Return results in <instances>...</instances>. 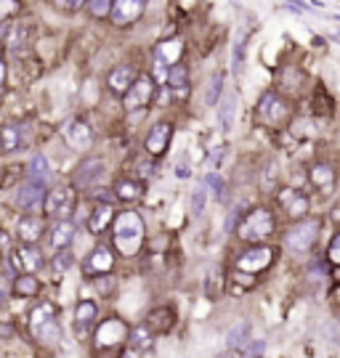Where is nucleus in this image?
I'll use <instances>...</instances> for the list:
<instances>
[{
  "label": "nucleus",
  "mask_w": 340,
  "mask_h": 358,
  "mask_svg": "<svg viewBox=\"0 0 340 358\" xmlns=\"http://www.w3.org/2000/svg\"><path fill=\"white\" fill-rule=\"evenodd\" d=\"M43 265V252L35 244H21L16 252H11L8 258V274H35Z\"/></svg>",
  "instance_id": "obj_4"
},
{
  "label": "nucleus",
  "mask_w": 340,
  "mask_h": 358,
  "mask_svg": "<svg viewBox=\"0 0 340 358\" xmlns=\"http://www.w3.org/2000/svg\"><path fill=\"white\" fill-rule=\"evenodd\" d=\"M32 335L41 339V342H56L59 339V324H56V318H51V321L41 324L38 329H32Z\"/></svg>",
  "instance_id": "obj_36"
},
{
  "label": "nucleus",
  "mask_w": 340,
  "mask_h": 358,
  "mask_svg": "<svg viewBox=\"0 0 340 358\" xmlns=\"http://www.w3.org/2000/svg\"><path fill=\"white\" fill-rule=\"evenodd\" d=\"M223 82H226V75L223 72H216V77L207 82V91H205V106H218L220 93H223Z\"/></svg>",
  "instance_id": "obj_29"
},
{
  "label": "nucleus",
  "mask_w": 340,
  "mask_h": 358,
  "mask_svg": "<svg viewBox=\"0 0 340 358\" xmlns=\"http://www.w3.org/2000/svg\"><path fill=\"white\" fill-rule=\"evenodd\" d=\"M85 8H88V14L93 19H106L112 14V0H88Z\"/></svg>",
  "instance_id": "obj_37"
},
{
  "label": "nucleus",
  "mask_w": 340,
  "mask_h": 358,
  "mask_svg": "<svg viewBox=\"0 0 340 358\" xmlns=\"http://www.w3.org/2000/svg\"><path fill=\"white\" fill-rule=\"evenodd\" d=\"M101 176H104V162L101 159H85L80 167L75 170V186L91 189L96 180H101Z\"/></svg>",
  "instance_id": "obj_17"
},
{
  "label": "nucleus",
  "mask_w": 340,
  "mask_h": 358,
  "mask_svg": "<svg viewBox=\"0 0 340 358\" xmlns=\"http://www.w3.org/2000/svg\"><path fill=\"white\" fill-rule=\"evenodd\" d=\"M327 255H330V263L340 265V234L332 239V241H330V250H327Z\"/></svg>",
  "instance_id": "obj_42"
},
{
  "label": "nucleus",
  "mask_w": 340,
  "mask_h": 358,
  "mask_svg": "<svg viewBox=\"0 0 340 358\" xmlns=\"http://www.w3.org/2000/svg\"><path fill=\"white\" fill-rule=\"evenodd\" d=\"M112 265H115V255H112V250L109 247H96L88 260H85V274H106V271H112Z\"/></svg>",
  "instance_id": "obj_18"
},
{
  "label": "nucleus",
  "mask_w": 340,
  "mask_h": 358,
  "mask_svg": "<svg viewBox=\"0 0 340 358\" xmlns=\"http://www.w3.org/2000/svg\"><path fill=\"white\" fill-rule=\"evenodd\" d=\"M181 53H183V40H165L155 51V61H160L165 67H173V64L181 61Z\"/></svg>",
  "instance_id": "obj_22"
},
{
  "label": "nucleus",
  "mask_w": 340,
  "mask_h": 358,
  "mask_svg": "<svg viewBox=\"0 0 340 358\" xmlns=\"http://www.w3.org/2000/svg\"><path fill=\"white\" fill-rule=\"evenodd\" d=\"M152 99H155V77L141 75V77H136V82L131 85V91L125 93V109H128V112L144 109V106H149Z\"/></svg>",
  "instance_id": "obj_7"
},
{
  "label": "nucleus",
  "mask_w": 340,
  "mask_h": 358,
  "mask_svg": "<svg viewBox=\"0 0 340 358\" xmlns=\"http://www.w3.org/2000/svg\"><path fill=\"white\" fill-rule=\"evenodd\" d=\"M115 244L125 258L136 255L144 244V220L139 218V213L128 210V213H120L117 220H115Z\"/></svg>",
  "instance_id": "obj_1"
},
{
  "label": "nucleus",
  "mask_w": 340,
  "mask_h": 358,
  "mask_svg": "<svg viewBox=\"0 0 340 358\" xmlns=\"http://www.w3.org/2000/svg\"><path fill=\"white\" fill-rule=\"evenodd\" d=\"M30 40H32V24L21 19L11 21V27H8V32H5V45H8L11 51H21V48L30 45Z\"/></svg>",
  "instance_id": "obj_16"
},
{
  "label": "nucleus",
  "mask_w": 340,
  "mask_h": 358,
  "mask_svg": "<svg viewBox=\"0 0 340 358\" xmlns=\"http://www.w3.org/2000/svg\"><path fill=\"white\" fill-rule=\"evenodd\" d=\"M133 82H136V69H133L131 64H120V67H115V69L109 72V80H106L109 91L117 93V96H125V93L131 91Z\"/></svg>",
  "instance_id": "obj_15"
},
{
  "label": "nucleus",
  "mask_w": 340,
  "mask_h": 358,
  "mask_svg": "<svg viewBox=\"0 0 340 358\" xmlns=\"http://www.w3.org/2000/svg\"><path fill=\"white\" fill-rule=\"evenodd\" d=\"M11 252V234L0 231V255H8Z\"/></svg>",
  "instance_id": "obj_44"
},
{
  "label": "nucleus",
  "mask_w": 340,
  "mask_h": 358,
  "mask_svg": "<svg viewBox=\"0 0 340 358\" xmlns=\"http://www.w3.org/2000/svg\"><path fill=\"white\" fill-rule=\"evenodd\" d=\"M218 104H220L218 106L220 128H223V133H229L234 128V119H237V93H226Z\"/></svg>",
  "instance_id": "obj_24"
},
{
  "label": "nucleus",
  "mask_w": 340,
  "mask_h": 358,
  "mask_svg": "<svg viewBox=\"0 0 340 358\" xmlns=\"http://www.w3.org/2000/svg\"><path fill=\"white\" fill-rule=\"evenodd\" d=\"M30 180H38V183H48L51 180V165L43 154H35L30 162Z\"/></svg>",
  "instance_id": "obj_28"
},
{
  "label": "nucleus",
  "mask_w": 340,
  "mask_h": 358,
  "mask_svg": "<svg viewBox=\"0 0 340 358\" xmlns=\"http://www.w3.org/2000/svg\"><path fill=\"white\" fill-rule=\"evenodd\" d=\"M45 183H38V180H27L21 183L19 191H16V204H19L24 213L35 215L45 207Z\"/></svg>",
  "instance_id": "obj_6"
},
{
  "label": "nucleus",
  "mask_w": 340,
  "mask_h": 358,
  "mask_svg": "<svg viewBox=\"0 0 340 358\" xmlns=\"http://www.w3.org/2000/svg\"><path fill=\"white\" fill-rule=\"evenodd\" d=\"M128 342H131L133 350H144V348H149V342H152V329H149V324H139V326H133L131 335H128Z\"/></svg>",
  "instance_id": "obj_31"
},
{
  "label": "nucleus",
  "mask_w": 340,
  "mask_h": 358,
  "mask_svg": "<svg viewBox=\"0 0 340 358\" xmlns=\"http://www.w3.org/2000/svg\"><path fill=\"white\" fill-rule=\"evenodd\" d=\"M258 117L266 125H280V122L287 119V104H284L280 93H274V91L263 93V99L258 104Z\"/></svg>",
  "instance_id": "obj_9"
},
{
  "label": "nucleus",
  "mask_w": 340,
  "mask_h": 358,
  "mask_svg": "<svg viewBox=\"0 0 340 358\" xmlns=\"http://www.w3.org/2000/svg\"><path fill=\"white\" fill-rule=\"evenodd\" d=\"M122 339H128V326L122 324L120 318H106L96 332V342L99 348H109V345H117Z\"/></svg>",
  "instance_id": "obj_13"
},
{
  "label": "nucleus",
  "mask_w": 340,
  "mask_h": 358,
  "mask_svg": "<svg viewBox=\"0 0 340 358\" xmlns=\"http://www.w3.org/2000/svg\"><path fill=\"white\" fill-rule=\"evenodd\" d=\"M280 202H282V207H284V213H287L290 218H303V215L308 213V199L303 197V194H298V191H293V189L282 191Z\"/></svg>",
  "instance_id": "obj_21"
},
{
  "label": "nucleus",
  "mask_w": 340,
  "mask_h": 358,
  "mask_svg": "<svg viewBox=\"0 0 340 358\" xmlns=\"http://www.w3.org/2000/svg\"><path fill=\"white\" fill-rule=\"evenodd\" d=\"M250 342V324H240L237 329H231L229 332V337H226V345L231 348V350H237V348H245Z\"/></svg>",
  "instance_id": "obj_35"
},
{
  "label": "nucleus",
  "mask_w": 340,
  "mask_h": 358,
  "mask_svg": "<svg viewBox=\"0 0 340 358\" xmlns=\"http://www.w3.org/2000/svg\"><path fill=\"white\" fill-rule=\"evenodd\" d=\"M176 176H179V178H186V176H189V167H186V165H179V170H176Z\"/></svg>",
  "instance_id": "obj_45"
},
{
  "label": "nucleus",
  "mask_w": 340,
  "mask_h": 358,
  "mask_svg": "<svg viewBox=\"0 0 340 358\" xmlns=\"http://www.w3.org/2000/svg\"><path fill=\"white\" fill-rule=\"evenodd\" d=\"M205 204H207V183H200V186L192 191V215H202V213H205Z\"/></svg>",
  "instance_id": "obj_38"
},
{
  "label": "nucleus",
  "mask_w": 340,
  "mask_h": 358,
  "mask_svg": "<svg viewBox=\"0 0 340 358\" xmlns=\"http://www.w3.org/2000/svg\"><path fill=\"white\" fill-rule=\"evenodd\" d=\"M5 82V61H3V56H0V85Z\"/></svg>",
  "instance_id": "obj_46"
},
{
  "label": "nucleus",
  "mask_w": 340,
  "mask_h": 358,
  "mask_svg": "<svg viewBox=\"0 0 340 358\" xmlns=\"http://www.w3.org/2000/svg\"><path fill=\"white\" fill-rule=\"evenodd\" d=\"M72 260L75 258H72V252H69V250H61L59 255L54 258V271H56V274H64V271L72 265Z\"/></svg>",
  "instance_id": "obj_41"
},
{
  "label": "nucleus",
  "mask_w": 340,
  "mask_h": 358,
  "mask_svg": "<svg viewBox=\"0 0 340 358\" xmlns=\"http://www.w3.org/2000/svg\"><path fill=\"white\" fill-rule=\"evenodd\" d=\"M64 141H67L72 149L85 152V149H91V143H93V130H91V125H88L85 119H69V122L64 125Z\"/></svg>",
  "instance_id": "obj_10"
},
{
  "label": "nucleus",
  "mask_w": 340,
  "mask_h": 358,
  "mask_svg": "<svg viewBox=\"0 0 340 358\" xmlns=\"http://www.w3.org/2000/svg\"><path fill=\"white\" fill-rule=\"evenodd\" d=\"M237 234H240V239H245V241H263V239H269L274 234V218H271V213L263 210V207L250 210V213L242 218Z\"/></svg>",
  "instance_id": "obj_2"
},
{
  "label": "nucleus",
  "mask_w": 340,
  "mask_h": 358,
  "mask_svg": "<svg viewBox=\"0 0 340 358\" xmlns=\"http://www.w3.org/2000/svg\"><path fill=\"white\" fill-rule=\"evenodd\" d=\"M168 88H170V93L176 96V99H183L186 96V91H189V69L183 67V64H173L170 69H168Z\"/></svg>",
  "instance_id": "obj_19"
},
{
  "label": "nucleus",
  "mask_w": 340,
  "mask_h": 358,
  "mask_svg": "<svg viewBox=\"0 0 340 358\" xmlns=\"http://www.w3.org/2000/svg\"><path fill=\"white\" fill-rule=\"evenodd\" d=\"M72 241H75V226L67 218L56 220L54 228H51V247L54 250H67Z\"/></svg>",
  "instance_id": "obj_23"
},
{
  "label": "nucleus",
  "mask_w": 340,
  "mask_h": 358,
  "mask_svg": "<svg viewBox=\"0 0 340 358\" xmlns=\"http://www.w3.org/2000/svg\"><path fill=\"white\" fill-rule=\"evenodd\" d=\"M247 38H250V32H242L240 38L234 40V48H231V67H234V72L240 75L242 69H245V51H247Z\"/></svg>",
  "instance_id": "obj_33"
},
{
  "label": "nucleus",
  "mask_w": 340,
  "mask_h": 358,
  "mask_svg": "<svg viewBox=\"0 0 340 358\" xmlns=\"http://www.w3.org/2000/svg\"><path fill=\"white\" fill-rule=\"evenodd\" d=\"M311 183H314L319 191L330 194L332 186H335V170H332L330 165H314V167H311Z\"/></svg>",
  "instance_id": "obj_26"
},
{
  "label": "nucleus",
  "mask_w": 340,
  "mask_h": 358,
  "mask_svg": "<svg viewBox=\"0 0 340 358\" xmlns=\"http://www.w3.org/2000/svg\"><path fill=\"white\" fill-rule=\"evenodd\" d=\"M30 143V136L21 125H3L0 128V152L11 154V152H21Z\"/></svg>",
  "instance_id": "obj_12"
},
{
  "label": "nucleus",
  "mask_w": 340,
  "mask_h": 358,
  "mask_svg": "<svg viewBox=\"0 0 340 358\" xmlns=\"http://www.w3.org/2000/svg\"><path fill=\"white\" fill-rule=\"evenodd\" d=\"M72 210H75V191H72L69 186H56V189H51V191L45 194V213H48L51 218H56V220L69 218Z\"/></svg>",
  "instance_id": "obj_5"
},
{
  "label": "nucleus",
  "mask_w": 340,
  "mask_h": 358,
  "mask_svg": "<svg viewBox=\"0 0 340 358\" xmlns=\"http://www.w3.org/2000/svg\"><path fill=\"white\" fill-rule=\"evenodd\" d=\"M146 0H112V14L109 19L117 27H131L144 16Z\"/></svg>",
  "instance_id": "obj_8"
},
{
  "label": "nucleus",
  "mask_w": 340,
  "mask_h": 358,
  "mask_svg": "<svg viewBox=\"0 0 340 358\" xmlns=\"http://www.w3.org/2000/svg\"><path fill=\"white\" fill-rule=\"evenodd\" d=\"M115 197L122 199V202H136L141 197V183H136V180H120L117 189H115Z\"/></svg>",
  "instance_id": "obj_34"
},
{
  "label": "nucleus",
  "mask_w": 340,
  "mask_h": 358,
  "mask_svg": "<svg viewBox=\"0 0 340 358\" xmlns=\"http://www.w3.org/2000/svg\"><path fill=\"white\" fill-rule=\"evenodd\" d=\"M170 139H173V125H170V122H157V125L149 130V136H146V152H149L152 157H160V154H165Z\"/></svg>",
  "instance_id": "obj_14"
},
{
  "label": "nucleus",
  "mask_w": 340,
  "mask_h": 358,
  "mask_svg": "<svg viewBox=\"0 0 340 358\" xmlns=\"http://www.w3.org/2000/svg\"><path fill=\"white\" fill-rule=\"evenodd\" d=\"M85 3L88 0H59V8H64V11H80Z\"/></svg>",
  "instance_id": "obj_43"
},
{
  "label": "nucleus",
  "mask_w": 340,
  "mask_h": 358,
  "mask_svg": "<svg viewBox=\"0 0 340 358\" xmlns=\"http://www.w3.org/2000/svg\"><path fill=\"white\" fill-rule=\"evenodd\" d=\"M75 321H78V329H88L96 321V302L82 300L78 305V311H75Z\"/></svg>",
  "instance_id": "obj_32"
},
{
  "label": "nucleus",
  "mask_w": 340,
  "mask_h": 358,
  "mask_svg": "<svg viewBox=\"0 0 340 358\" xmlns=\"http://www.w3.org/2000/svg\"><path fill=\"white\" fill-rule=\"evenodd\" d=\"M112 220H115L112 204H96L93 213H91V218H88V228H91V234H101Z\"/></svg>",
  "instance_id": "obj_25"
},
{
  "label": "nucleus",
  "mask_w": 340,
  "mask_h": 358,
  "mask_svg": "<svg viewBox=\"0 0 340 358\" xmlns=\"http://www.w3.org/2000/svg\"><path fill=\"white\" fill-rule=\"evenodd\" d=\"M43 231H45V226H43V220L38 215H24L19 220V226H16V237L24 244H35L43 237Z\"/></svg>",
  "instance_id": "obj_20"
},
{
  "label": "nucleus",
  "mask_w": 340,
  "mask_h": 358,
  "mask_svg": "<svg viewBox=\"0 0 340 358\" xmlns=\"http://www.w3.org/2000/svg\"><path fill=\"white\" fill-rule=\"evenodd\" d=\"M319 228H321L319 220H300V223H295V226L287 231V237H284L287 250L295 252V255L308 252V250L314 247L317 237H319Z\"/></svg>",
  "instance_id": "obj_3"
},
{
  "label": "nucleus",
  "mask_w": 340,
  "mask_h": 358,
  "mask_svg": "<svg viewBox=\"0 0 340 358\" xmlns=\"http://www.w3.org/2000/svg\"><path fill=\"white\" fill-rule=\"evenodd\" d=\"M205 183H207V189H210V191H213V197H216V199H220V197H223V191H226V183H223V178H220L218 173H210V176H207V180H205Z\"/></svg>",
  "instance_id": "obj_40"
},
{
  "label": "nucleus",
  "mask_w": 340,
  "mask_h": 358,
  "mask_svg": "<svg viewBox=\"0 0 340 358\" xmlns=\"http://www.w3.org/2000/svg\"><path fill=\"white\" fill-rule=\"evenodd\" d=\"M21 11V0H0V21L14 19Z\"/></svg>",
  "instance_id": "obj_39"
},
{
  "label": "nucleus",
  "mask_w": 340,
  "mask_h": 358,
  "mask_svg": "<svg viewBox=\"0 0 340 358\" xmlns=\"http://www.w3.org/2000/svg\"><path fill=\"white\" fill-rule=\"evenodd\" d=\"M271 260H274V250L271 247H253V250H247V252L240 255L237 268L247 271V274H258V271L271 265Z\"/></svg>",
  "instance_id": "obj_11"
},
{
  "label": "nucleus",
  "mask_w": 340,
  "mask_h": 358,
  "mask_svg": "<svg viewBox=\"0 0 340 358\" xmlns=\"http://www.w3.org/2000/svg\"><path fill=\"white\" fill-rule=\"evenodd\" d=\"M14 292H16L19 298H35V295L41 292V281L32 276V274H21V276H16V281H14Z\"/></svg>",
  "instance_id": "obj_27"
},
{
  "label": "nucleus",
  "mask_w": 340,
  "mask_h": 358,
  "mask_svg": "<svg viewBox=\"0 0 340 358\" xmlns=\"http://www.w3.org/2000/svg\"><path fill=\"white\" fill-rule=\"evenodd\" d=\"M51 318H56V308H54V302H41V305H35L32 313H30V329H38L41 324L51 321Z\"/></svg>",
  "instance_id": "obj_30"
}]
</instances>
